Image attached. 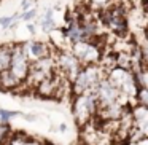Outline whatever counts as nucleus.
<instances>
[{
    "mask_svg": "<svg viewBox=\"0 0 148 145\" xmlns=\"http://www.w3.org/2000/svg\"><path fill=\"white\" fill-rule=\"evenodd\" d=\"M105 77H107V72L103 70L99 64L81 65V69L78 70L77 77L72 81V96L94 93L97 83Z\"/></svg>",
    "mask_w": 148,
    "mask_h": 145,
    "instance_id": "nucleus-1",
    "label": "nucleus"
},
{
    "mask_svg": "<svg viewBox=\"0 0 148 145\" xmlns=\"http://www.w3.org/2000/svg\"><path fill=\"white\" fill-rule=\"evenodd\" d=\"M97 110H99V102L94 93L72 96V113L80 128H83L91 121V118L97 113Z\"/></svg>",
    "mask_w": 148,
    "mask_h": 145,
    "instance_id": "nucleus-2",
    "label": "nucleus"
},
{
    "mask_svg": "<svg viewBox=\"0 0 148 145\" xmlns=\"http://www.w3.org/2000/svg\"><path fill=\"white\" fill-rule=\"evenodd\" d=\"M70 53L78 59L81 65H88V64H99L100 58H102V48L100 45H96V43L91 42H75L70 45Z\"/></svg>",
    "mask_w": 148,
    "mask_h": 145,
    "instance_id": "nucleus-3",
    "label": "nucleus"
},
{
    "mask_svg": "<svg viewBox=\"0 0 148 145\" xmlns=\"http://www.w3.org/2000/svg\"><path fill=\"white\" fill-rule=\"evenodd\" d=\"M29 69H30V61L27 59L26 53L23 49V43H13V46H11V62L8 70L16 78L24 81L27 78Z\"/></svg>",
    "mask_w": 148,
    "mask_h": 145,
    "instance_id": "nucleus-4",
    "label": "nucleus"
},
{
    "mask_svg": "<svg viewBox=\"0 0 148 145\" xmlns=\"http://www.w3.org/2000/svg\"><path fill=\"white\" fill-rule=\"evenodd\" d=\"M23 49L26 53L27 59L30 62L34 61H38L42 58H48L51 54V48H49L48 43L45 42H38V40H29V42L23 43Z\"/></svg>",
    "mask_w": 148,
    "mask_h": 145,
    "instance_id": "nucleus-5",
    "label": "nucleus"
},
{
    "mask_svg": "<svg viewBox=\"0 0 148 145\" xmlns=\"http://www.w3.org/2000/svg\"><path fill=\"white\" fill-rule=\"evenodd\" d=\"M23 81L16 78L10 70H2L0 72V91L2 93H10V91H16L21 88Z\"/></svg>",
    "mask_w": 148,
    "mask_h": 145,
    "instance_id": "nucleus-6",
    "label": "nucleus"
},
{
    "mask_svg": "<svg viewBox=\"0 0 148 145\" xmlns=\"http://www.w3.org/2000/svg\"><path fill=\"white\" fill-rule=\"evenodd\" d=\"M11 46H13V43H10V45H7V43H5V45H0V72L10 69Z\"/></svg>",
    "mask_w": 148,
    "mask_h": 145,
    "instance_id": "nucleus-7",
    "label": "nucleus"
},
{
    "mask_svg": "<svg viewBox=\"0 0 148 145\" xmlns=\"http://www.w3.org/2000/svg\"><path fill=\"white\" fill-rule=\"evenodd\" d=\"M42 29L43 32L49 34L56 29V21H54V10L53 8H48L45 10V14L42 18Z\"/></svg>",
    "mask_w": 148,
    "mask_h": 145,
    "instance_id": "nucleus-8",
    "label": "nucleus"
},
{
    "mask_svg": "<svg viewBox=\"0 0 148 145\" xmlns=\"http://www.w3.org/2000/svg\"><path fill=\"white\" fill-rule=\"evenodd\" d=\"M19 19H21L19 13L10 14V16H2L0 18V27H3V29H14L18 26V21Z\"/></svg>",
    "mask_w": 148,
    "mask_h": 145,
    "instance_id": "nucleus-9",
    "label": "nucleus"
},
{
    "mask_svg": "<svg viewBox=\"0 0 148 145\" xmlns=\"http://www.w3.org/2000/svg\"><path fill=\"white\" fill-rule=\"evenodd\" d=\"M112 2L113 0H89L88 5H89L94 11H105V10H108V8L113 7Z\"/></svg>",
    "mask_w": 148,
    "mask_h": 145,
    "instance_id": "nucleus-10",
    "label": "nucleus"
},
{
    "mask_svg": "<svg viewBox=\"0 0 148 145\" xmlns=\"http://www.w3.org/2000/svg\"><path fill=\"white\" fill-rule=\"evenodd\" d=\"M11 132L13 131H11L8 123H0V145H8Z\"/></svg>",
    "mask_w": 148,
    "mask_h": 145,
    "instance_id": "nucleus-11",
    "label": "nucleus"
},
{
    "mask_svg": "<svg viewBox=\"0 0 148 145\" xmlns=\"http://www.w3.org/2000/svg\"><path fill=\"white\" fill-rule=\"evenodd\" d=\"M27 139H29V135L26 132H11L8 144L10 145H24L27 142Z\"/></svg>",
    "mask_w": 148,
    "mask_h": 145,
    "instance_id": "nucleus-12",
    "label": "nucleus"
},
{
    "mask_svg": "<svg viewBox=\"0 0 148 145\" xmlns=\"http://www.w3.org/2000/svg\"><path fill=\"white\" fill-rule=\"evenodd\" d=\"M134 100L138 104V105L148 107V89L147 88H138L137 93H135V96H134Z\"/></svg>",
    "mask_w": 148,
    "mask_h": 145,
    "instance_id": "nucleus-13",
    "label": "nucleus"
},
{
    "mask_svg": "<svg viewBox=\"0 0 148 145\" xmlns=\"http://www.w3.org/2000/svg\"><path fill=\"white\" fill-rule=\"evenodd\" d=\"M21 112H16V110H5L0 109V123H10L11 118L14 116H19Z\"/></svg>",
    "mask_w": 148,
    "mask_h": 145,
    "instance_id": "nucleus-14",
    "label": "nucleus"
},
{
    "mask_svg": "<svg viewBox=\"0 0 148 145\" xmlns=\"http://www.w3.org/2000/svg\"><path fill=\"white\" fill-rule=\"evenodd\" d=\"M35 16H37V10L35 8H30V10H27V11H23L21 19L26 21V23H30L32 19H35Z\"/></svg>",
    "mask_w": 148,
    "mask_h": 145,
    "instance_id": "nucleus-15",
    "label": "nucleus"
},
{
    "mask_svg": "<svg viewBox=\"0 0 148 145\" xmlns=\"http://www.w3.org/2000/svg\"><path fill=\"white\" fill-rule=\"evenodd\" d=\"M34 3H35V0H23L21 2V11H27L34 8Z\"/></svg>",
    "mask_w": 148,
    "mask_h": 145,
    "instance_id": "nucleus-16",
    "label": "nucleus"
},
{
    "mask_svg": "<svg viewBox=\"0 0 148 145\" xmlns=\"http://www.w3.org/2000/svg\"><path fill=\"white\" fill-rule=\"evenodd\" d=\"M24 145H43V142H40V140H37V139H27V142Z\"/></svg>",
    "mask_w": 148,
    "mask_h": 145,
    "instance_id": "nucleus-17",
    "label": "nucleus"
},
{
    "mask_svg": "<svg viewBox=\"0 0 148 145\" xmlns=\"http://www.w3.org/2000/svg\"><path fill=\"white\" fill-rule=\"evenodd\" d=\"M27 30H29V32L30 34H35V24H34V23H27Z\"/></svg>",
    "mask_w": 148,
    "mask_h": 145,
    "instance_id": "nucleus-18",
    "label": "nucleus"
},
{
    "mask_svg": "<svg viewBox=\"0 0 148 145\" xmlns=\"http://www.w3.org/2000/svg\"><path fill=\"white\" fill-rule=\"evenodd\" d=\"M59 131L65 132V131H67V124H65V123H61V124H59Z\"/></svg>",
    "mask_w": 148,
    "mask_h": 145,
    "instance_id": "nucleus-19",
    "label": "nucleus"
},
{
    "mask_svg": "<svg viewBox=\"0 0 148 145\" xmlns=\"http://www.w3.org/2000/svg\"><path fill=\"white\" fill-rule=\"evenodd\" d=\"M26 120L27 121H35V116L34 115H26Z\"/></svg>",
    "mask_w": 148,
    "mask_h": 145,
    "instance_id": "nucleus-20",
    "label": "nucleus"
},
{
    "mask_svg": "<svg viewBox=\"0 0 148 145\" xmlns=\"http://www.w3.org/2000/svg\"><path fill=\"white\" fill-rule=\"evenodd\" d=\"M83 2H84V3H88V2H89V0H83Z\"/></svg>",
    "mask_w": 148,
    "mask_h": 145,
    "instance_id": "nucleus-21",
    "label": "nucleus"
},
{
    "mask_svg": "<svg viewBox=\"0 0 148 145\" xmlns=\"http://www.w3.org/2000/svg\"><path fill=\"white\" fill-rule=\"evenodd\" d=\"M8 145H10V144H8Z\"/></svg>",
    "mask_w": 148,
    "mask_h": 145,
    "instance_id": "nucleus-22",
    "label": "nucleus"
}]
</instances>
